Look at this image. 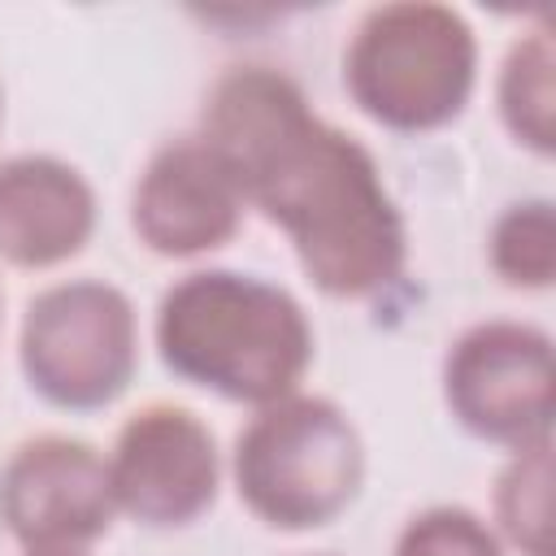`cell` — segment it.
<instances>
[{
	"instance_id": "obj_1",
	"label": "cell",
	"mask_w": 556,
	"mask_h": 556,
	"mask_svg": "<svg viewBox=\"0 0 556 556\" xmlns=\"http://www.w3.org/2000/svg\"><path fill=\"white\" fill-rule=\"evenodd\" d=\"M200 139L326 295L361 300L400 278L404 217L369 148L317 117L282 70H226L208 91Z\"/></svg>"
},
{
	"instance_id": "obj_2",
	"label": "cell",
	"mask_w": 556,
	"mask_h": 556,
	"mask_svg": "<svg viewBox=\"0 0 556 556\" xmlns=\"http://www.w3.org/2000/svg\"><path fill=\"white\" fill-rule=\"evenodd\" d=\"M156 348L178 378L265 408L295 395L313 361V330L282 287L252 274L200 269L165 291Z\"/></svg>"
},
{
	"instance_id": "obj_3",
	"label": "cell",
	"mask_w": 556,
	"mask_h": 556,
	"mask_svg": "<svg viewBox=\"0 0 556 556\" xmlns=\"http://www.w3.org/2000/svg\"><path fill=\"white\" fill-rule=\"evenodd\" d=\"M365 447L356 426L317 395L265 404L235 443L239 500L278 530L334 521L361 491Z\"/></svg>"
},
{
	"instance_id": "obj_4",
	"label": "cell",
	"mask_w": 556,
	"mask_h": 556,
	"mask_svg": "<svg viewBox=\"0 0 556 556\" xmlns=\"http://www.w3.org/2000/svg\"><path fill=\"white\" fill-rule=\"evenodd\" d=\"M478 43L469 22L443 4L369 9L343 52V83L361 113L391 130H434L473 91Z\"/></svg>"
},
{
	"instance_id": "obj_5",
	"label": "cell",
	"mask_w": 556,
	"mask_h": 556,
	"mask_svg": "<svg viewBox=\"0 0 556 556\" xmlns=\"http://www.w3.org/2000/svg\"><path fill=\"white\" fill-rule=\"evenodd\" d=\"M139 361L135 308L113 282L74 278L39 291L22 321V369L30 391L56 408L117 400Z\"/></svg>"
},
{
	"instance_id": "obj_6",
	"label": "cell",
	"mask_w": 556,
	"mask_h": 556,
	"mask_svg": "<svg viewBox=\"0 0 556 556\" xmlns=\"http://www.w3.org/2000/svg\"><path fill=\"white\" fill-rule=\"evenodd\" d=\"M452 417L491 443L530 447L552 439V339L526 321H482L465 330L443 361Z\"/></svg>"
},
{
	"instance_id": "obj_7",
	"label": "cell",
	"mask_w": 556,
	"mask_h": 556,
	"mask_svg": "<svg viewBox=\"0 0 556 556\" xmlns=\"http://www.w3.org/2000/svg\"><path fill=\"white\" fill-rule=\"evenodd\" d=\"M109 486L117 513L143 526H187L217 495V443L213 430L178 404L139 408L113 443Z\"/></svg>"
},
{
	"instance_id": "obj_8",
	"label": "cell",
	"mask_w": 556,
	"mask_h": 556,
	"mask_svg": "<svg viewBox=\"0 0 556 556\" xmlns=\"http://www.w3.org/2000/svg\"><path fill=\"white\" fill-rule=\"evenodd\" d=\"M113 513L109 460L83 439H26L0 469V521L22 547H87Z\"/></svg>"
},
{
	"instance_id": "obj_9",
	"label": "cell",
	"mask_w": 556,
	"mask_h": 556,
	"mask_svg": "<svg viewBox=\"0 0 556 556\" xmlns=\"http://www.w3.org/2000/svg\"><path fill=\"white\" fill-rule=\"evenodd\" d=\"M135 235L156 256H200L222 248L243 217V191L222 156L200 139L165 143L135 187Z\"/></svg>"
},
{
	"instance_id": "obj_10",
	"label": "cell",
	"mask_w": 556,
	"mask_h": 556,
	"mask_svg": "<svg viewBox=\"0 0 556 556\" xmlns=\"http://www.w3.org/2000/svg\"><path fill=\"white\" fill-rule=\"evenodd\" d=\"M96 230L87 178L56 156H13L0 165V261L52 269L83 252Z\"/></svg>"
},
{
	"instance_id": "obj_11",
	"label": "cell",
	"mask_w": 556,
	"mask_h": 556,
	"mask_svg": "<svg viewBox=\"0 0 556 556\" xmlns=\"http://www.w3.org/2000/svg\"><path fill=\"white\" fill-rule=\"evenodd\" d=\"M495 521L521 556H552V439L513 452L495 482Z\"/></svg>"
},
{
	"instance_id": "obj_12",
	"label": "cell",
	"mask_w": 556,
	"mask_h": 556,
	"mask_svg": "<svg viewBox=\"0 0 556 556\" xmlns=\"http://www.w3.org/2000/svg\"><path fill=\"white\" fill-rule=\"evenodd\" d=\"M500 113L504 126L534 148L539 156L552 152V35L547 26L530 30L513 43L504 74H500Z\"/></svg>"
},
{
	"instance_id": "obj_13",
	"label": "cell",
	"mask_w": 556,
	"mask_h": 556,
	"mask_svg": "<svg viewBox=\"0 0 556 556\" xmlns=\"http://www.w3.org/2000/svg\"><path fill=\"white\" fill-rule=\"evenodd\" d=\"M491 265L508 287L543 291L556 278V217L547 200L513 204L491 230Z\"/></svg>"
},
{
	"instance_id": "obj_14",
	"label": "cell",
	"mask_w": 556,
	"mask_h": 556,
	"mask_svg": "<svg viewBox=\"0 0 556 556\" xmlns=\"http://www.w3.org/2000/svg\"><path fill=\"white\" fill-rule=\"evenodd\" d=\"M395 556H504L500 539L469 508H430L404 526Z\"/></svg>"
},
{
	"instance_id": "obj_15",
	"label": "cell",
	"mask_w": 556,
	"mask_h": 556,
	"mask_svg": "<svg viewBox=\"0 0 556 556\" xmlns=\"http://www.w3.org/2000/svg\"><path fill=\"white\" fill-rule=\"evenodd\" d=\"M26 556H91L87 547H26Z\"/></svg>"
}]
</instances>
